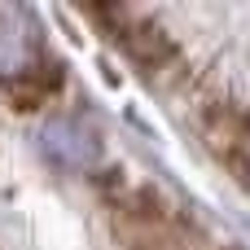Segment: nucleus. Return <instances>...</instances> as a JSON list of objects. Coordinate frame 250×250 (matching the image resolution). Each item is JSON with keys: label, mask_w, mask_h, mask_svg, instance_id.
I'll return each mask as SVG.
<instances>
[{"label": "nucleus", "mask_w": 250, "mask_h": 250, "mask_svg": "<svg viewBox=\"0 0 250 250\" xmlns=\"http://www.w3.org/2000/svg\"><path fill=\"white\" fill-rule=\"evenodd\" d=\"M44 70V35L31 9L0 4V79L22 83Z\"/></svg>", "instance_id": "obj_1"}, {"label": "nucleus", "mask_w": 250, "mask_h": 250, "mask_svg": "<svg viewBox=\"0 0 250 250\" xmlns=\"http://www.w3.org/2000/svg\"><path fill=\"white\" fill-rule=\"evenodd\" d=\"M40 149L48 154V163L66 167V171H88L97 163V132L83 123V119H70V114H57L40 127Z\"/></svg>", "instance_id": "obj_2"}, {"label": "nucleus", "mask_w": 250, "mask_h": 250, "mask_svg": "<svg viewBox=\"0 0 250 250\" xmlns=\"http://www.w3.org/2000/svg\"><path fill=\"white\" fill-rule=\"evenodd\" d=\"M246 158H250V154H246Z\"/></svg>", "instance_id": "obj_3"}]
</instances>
